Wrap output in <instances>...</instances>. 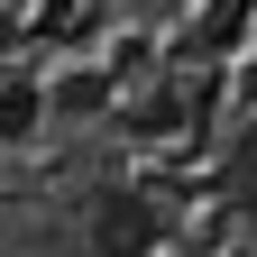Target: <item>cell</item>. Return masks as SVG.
<instances>
[{"label": "cell", "mask_w": 257, "mask_h": 257, "mask_svg": "<svg viewBox=\"0 0 257 257\" xmlns=\"http://www.w3.org/2000/svg\"><path fill=\"white\" fill-rule=\"evenodd\" d=\"M92 230H101L92 239L101 257H147L156 248V211L138 202V193H101V202H92Z\"/></svg>", "instance_id": "6da1fadb"}, {"label": "cell", "mask_w": 257, "mask_h": 257, "mask_svg": "<svg viewBox=\"0 0 257 257\" xmlns=\"http://www.w3.org/2000/svg\"><path fill=\"white\" fill-rule=\"evenodd\" d=\"M19 128H37V92L10 83V101H0V138H19Z\"/></svg>", "instance_id": "7a4b0ae2"}]
</instances>
